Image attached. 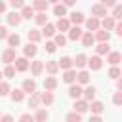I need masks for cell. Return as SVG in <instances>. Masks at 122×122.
<instances>
[{"label":"cell","instance_id":"cell-11","mask_svg":"<svg viewBox=\"0 0 122 122\" xmlns=\"http://www.w3.org/2000/svg\"><path fill=\"white\" fill-rule=\"evenodd\" d=\"M86 63H88V57H86L84 53H78V55L72 59V69H76V71H82V69L86 67Z\"/></svg>","mask_w":122,"mask_h":122},{"label":"cell","instance_id":"cell-25","mask_svg":"<svg viewBox=\"0 0 122 122\" xmlns=\"http://www.w3.org/2000/svg\"><path fill=\"white\" fill-rule=\"evenodd\" d=\"M44 71L50 74V76H55L59 72V67H57V61H46L44 63Z\"/></svg>","mask_w":122,"mask_h":122},{"label":"cell","instance_id":"cell-37","mask_svg":"<svg viewBox=\"0 0 122 122\" xmlns=\"http://www.w3.org/2000/svg\"><path fill=\"white\" fill-rule=\"evenodd\" d=\"M19 13H21V19H30V17H34V13H36V11H34L30 6H23Z\"/></svg>","mask_w":122,"mask_h":122},{"label":"cell","instance_id":"cell-9","mask_svg":"<svg viewBox=\"0 0 122 122\" xmlns=\"http://www.w3.org/2000/svg\"><path fill=\"white\" fill-rule=\"evenodd\" d=\"M99 21L101 19H97V17H88V19H84V25H86V29H88V32H95L97 29H99Z\"/></svg>","mask_w":122,"mask_h":122},{"label":"cell","instance_id":"cell-7","mask_svg":"<svg viewBox=\"0 0 122 122\" xmlns=\"http://www.w3.org/2000/svg\"><path fill=\"white\" fill-rule=\"evenodd\" d=\"M92 15H93V17H97V19L107 17V8H105V6H101L99 2H95V4L92 6Z\"/></svg>","mask_w":122,"mask_h":122},{"label":"cell","instance_id":"cell-56","mask_svg":"<svg viewBox=\"0 0 122 122\" xmlns=\"http://www.w3.org/2000/svg\"><path fill=\"white\" fill-rule=\"evenodd\" d=\"M116 92H122V78H116Z\"/></svg>","mask_w":122,"mask_h":122},{"label":"cell","instance_id":"cell-20","mask_svg":"<svg viewBox=\"0 0 122 122\" xmlns=\"http://www.w3.org/2000/svg\"><path fill=\"white\" fill-rule=\"evenodd\" d=\"M80 40H82V46L84 48H92L93 44H95V38H93V32H82V36H80Z\"/></svg>","mask_w":122,"mask_h":122},{"label":"cell","instance_id":"cell-23","mask_svg":"<svg viewBox=\"0 0 122 122\" xmlns=\"http://www.w3.org/2000/svg\"><path fill=\"white\" fill-rule=\"evenodd\" d=\"M36 53H38V46H36V44H30V42H29V44L23 48V57H27V59H29V57H34Z\"/></svg>","mask_w":122,"mask_h":122},{"label":"cell","instance_id":"cell-53","mask_svg":"<svg viewBox=\"0 0 122 122\" xmlns=\"http://www.w3.org/2000/svg\"><path fill=\"white\" fill-rule=\"evenodd\" d=\"M88 122H103V118H101V114H92Z\"/></svg>","mask_w":122,"mask_h":122},{"label":"cell","instance_id":"cell-38","mask_svg":"<svg viewBox=\"0 0 122 122\" xmlns=\"http://www.w3.org/2000/svg\"><path fill=\"white\" fill-rule=\"evenodd\" d=\"M34 23H36L38 27H44V25L48 23V15H46V11H40V13H34Z\"/></svg>","mask_w":122,"mask_h":122},{"label":"cell","instance_id":"cell-49","mask_svg":"<svg viewBox=\"0 0 122 122\" xmlns=\"http://www.w3.org/2000/svg\"><path fill=\"white\" fill-rule=\"evenodd\" d=\"M19 122H34V118H32V114H29V112H23V114L19 116Z\"/></svg>","mask_w":122,"mask_h":122},{"label":"cell","instance_id":"cell-16","mask_svg":"<svg viewBox=\"0 0 122 122\" xmlns=\"http://www.w3.org/2000/svg\"><path fill=\"white\" fill-rule=\"evenodd\" d=\"M71 27H72V25H71V21H69L67 17H59L57 23H55V30H59V32H67Z\"/></svg>","mask_w":122,"mask_h":122},{"label":"cell","instance_id":"cell-30","mask_svg":"<svg viewBox=\"0 0 122 122\" xmlns=\"http://www.w3.org/2000/svg\"><path fill=\"white\" fill-rule=\"evenodd\" d=\"M55 88H57V78H55V76H46V80H44V90H46V92H55Z\"/></svg>","mask_w":122,"mask_h":122},{"label":"cell","instance_id":"cell-26","mask_svg":"<svg viewBox=\"0 0 122 122\" xmlns=\"http://www.w3.org/2000/svg\"><path fill=\"white\" fill-rule=\"evenodd\" d=\"M63 82H67L69 86L76 82V69H69V71H63Z\"/></svg>","mask_w":122,"mask_h":122},{"label":"cell","instance_id":"cell-46","mask_svg":"<svg viewBox=\"0 0 122 122\" xmlns=\"http://www.w3.org/2000/svg\"><path fill=\"white\" fill-rule=\"evenodd\" d=\"M10 6L17 11V10H21L23 6H27V4H25V0H10Z\"/></svg>","mask_w":122,"mask_h":122},{"label":"cell","instance_id":"cell-44","mask_svg":"<svg viewBox=\"0 0 122 122\" xmlns=\"http://www.w3.org/2000/svg\"><path fill=\"white\" fill-rule=\"evenodd\" d=\"M10 90H11L10 84L2 80V82H0V97H2V95H10Z\"/></svg>","mask_w":122,"mask_h":122},{"label":"cell","instance_id":"cell-3","mask_svg":"<svg viewBox=\"0 0 122 122\" xmlns=\"http://www.w3.org/2000/svg\"><path fill=\"white\" fill-rule=\"evenodd\" d=\"M21 90H23V93H34L36 92V80L34 78H25L23 80V84H21Z\"/></svg>","mask_w":122,"mask_h":122},{"label":"cell","instance_id":"cell-36","mask_svg":"<svg viewBox=\"0 0 122 122\" xmlns=\"http://www.w3.org/2000/svg\"><path fill=\"white\" fill-rule=\"evenodd\" d=\"M53 15H57V19L59 17H65L67 15V8L59 2V4H53Z\"/></svg>","mask_w":122,"mask_h":122},{"label":"cell","instance_id":"cell-31","mask_svg":"<svg viewBox=\"0 0 122 122\" xmlns=\"http://www.w3.org/2000/svg\"><path fill=\"white\" fill-rule=\"evenodd\" d=\"M69 95H71L72 99H80V97H82V86H78L76 82L71 84V86H69Z\"/></svg>","mask_w":122,"mask_h":122},{"label":"cell","instance_id":"cell-24","mask_svg":"<svg viewBox=\"0 0 122 122\" xmlns=\"http://www.w3.org/2000/svg\"><path fill=\"white\" fill-rule=\"evenodd\" d=\"M57 67L61 71H69V69H72V59L69 55H63L61 59H57Z\"/></svg>","mask_w":122,"mask_h":122},{"label":"cell","instance_id":"cell-52","mask_svg":"<svg viewBox=\"0 0 122 122\" xmlns=\"http://www.w3.org/2000/svg\"><path fill=\"white\" fill-rule=\"evenodd\" d=\"M0 122H15V120H13L11 114H2V116H0Z\"/></svg>","mask_w":122,"mask_h":122},{"label":"cell","instance_id":"cell-41","mask_svg":"<svg viewBox=\"0 0 122 122\" xmlns=\"http://www.w3.org/2000/svg\"><path fill=\"white\" fill-rule=\"evenodd\" d=\"M114 21H120V17H122V6L120 4H116L114 8H112V15H111Z\"/></svg>","mask_w":122,"mask_h":122},{"label":"cell","instance_id":"cell-10","mask_svg":"<svg viewBox=\"0 0 122 122\" xmlns=\"http://www.w3.org/2000/svg\"><path fill=\"white\" fill-rule=\"evenodd\" d=\"M15 57H17V55H15V50H13V48H6V50L2 51V61H4L6 65H11V63L15 61Z\"/></svg>","mask_w":122,"mask_h":122},{"label":"cell","instance_id":"cell-27","mask_svg":"<svg viewBox=\"0 0 122 122\" xmlns=\"http://www.w3.org/2000/svg\"><path fill=\"white\" fill-rule=\"evenodd\" d=\"M53 101H55V97H53V92H46V90H44V92L40 93V103H42V105L50 107Z\"/></svg>","mask_w":122,"mask_h":122},{"label":"cell","instance_id":"cell-17","mask_svg":"<svg viewBox=\"0 0 122 122\" xmlns=\"http://www.w3.org/2000/svg\"><path fill=\"white\" fill-rule=\"evenodd\" d=\"M114 25H116V21L111 17V15H107V17H103V21H99V29H103V30H112L114 29Z\"/></svg>","mask_w":122,"mask_h":122},{"label":"cell","instance_id":"cell-45","mask_svg":"<svg viewBox=\"0 0 122 122\" xmlns=\"http://www.w3.org/2000/svg\"><path fill=\"white\" fill-rule=\"evenodd\" d=\"M44 50H46L48 53H55V50H57V46L53 44V40H46V46H44Z\"/></svg>","mask_w":122,"mask_h":122},{"label":"cell","instance_id":"cell-4","mask_svg":"<svg viewBox=\"0 0 122 122\" xmlns=\"http://www.w3.org/2000/svg\"><path fill=\"white\" fill-rule=\"evenodd\" d=\"M76 84L78 86H88L90 84V71H86V69L76 71Z\"/></svg>","mask_w":122,"mask_h":122},{"label":"cell","instance_id":"cell-59","mask_svg":"<svg viewBox=\"0 0 122 122\" xmlns=\"http://www.w3.org/2000/svg\"><path fill=\"white\" fill-rule=\"evenodd\" d=\"M0 116H2V114H0Z\"/></svg>","mask_w":122,"mask_h":122},{"label":"cell","instance_id":"cell-13","mask_svg":"<svg viewBox=\"0 0 122 122\" xmlns=\"http://www.w3.org/2000/svg\"><path fill=\"white\" fill-rule=\"evenodd\" d=\"M88 111H90L92 114H101V112L105 111V105H103L101 101H95V99H93V101L88 103Z\"/></svg>","mask_w":122,"mask_h":122},{"label":"cell","instance_id":"cell-47","mask_svg":"<svg viewBox=\"0 0 122 122\" xmlns=\"http://www.w3.org/2000/svg\"><path fill=\"white\" fill-rule=\"evenodd\" d=\"M99 4H101V6H105V8L109 10V8H114V6L118 4V0H99Z\"/></svg>","mask_w":122,"mask_h":122},{"label":"cell","instance_id":"cell-14","mask_svg":"<svg viewBox=\"0 0 122 122\" xmlns=\"http://www.w3.org/2000/svg\"><path fill=\"white\" fill-rule=\"evenodd\" d=\"M48 116H50V112H48V109H44V107H38V109L34 111V114H32L34 122H46Z\"/></svg>","mask_w":122,"mask_h":122},{"label":"cell","instance_id":"cell-5","mask_svg":"<svg viewBox=\"0 0 122 122\" xmlns=\"http://www.w3.org/2000/svg\"><path fill=\"white\" fill-rule=\"evenodd\" d=\"M29 69H30L32 76H40V74L44 72V61H40V59H34V61L29 65Z\"/></svg>","mask_w":122,"mask_h":122},{"label":"cell","instance_id":"cell-6","mask_svg":"<svg viewBox=\"0 0 122 122\" xmlns=\"http://www.w3.org/2000/svg\"><path fill=\"white\" fill-rule=\"evenodd\" d=\"M95 93H97V90H95V86H90V84H88L86 88H82V99H86L88 103L95 99Z\"/></svg>","mask_w":122,"mask_h":122},{"label":"cell","instance_id":"cell-19","mask_svg":"<svg viewBox=\"0 0 122 122\" xmlns=\"http://www.w3.org/2000/svg\"><path fill=\"white\" fill-rule=\"evenodd\" d=\"M6 42H8V46L10 48H17V46H21V36L17 34V32H10L8 34V38H6Z\"/></svg>","mask_w":122,"mask_h":122},{"label":"cell","instance_id":"cell-34","mask_svg":"<svg viewBox=\"0 0 122 122\" xmlns=\"http://www.w3.org/2000/svg\"><path fill=\"white\" fill-rule=\"evenodd\" d=\"M120 59H122V55H120V51H109L107 53V61L114 67V65H118L120 63Z\"/></svg>","mask_w":122,"mask_h":122},{"label":"cell","instance_id":"cell-21","mask_svg":"<svg viewBox=\"0 0 122 122\" xmlns=\"http://www.w3.org/2000/svg\"><path fill=\"white\" fill-rule=\"evenodd\" d=\"M40 32H42V36H46V38H51V36H55V32H57V30H55V25L48 21V23L42 27V30H40Z\"/></svg>","mask_w":122,"mask_h":122},{"label":"cell","instance_id":"cell-29","mask_svg":"<svg viewBox=\"0 0 122 122\" xmlns=\"http://www.w3.org/2000/svg\"><path fill=\"white\" fill-rule=\"evenodd\" d=\"M93 38L101 44V42H109V40H111V34H109L107 30H103V29H97V30L93 32Z\"/></svg>","mask_w":122,"mask_h":122},{"label":"cell","instance_id":"cell-58","mask_svg":"<svg viewBox=\"0 0 122 122\" xmlns=\"http://www.w3.org/2000/svg\"><path fill=\"white\" fill-rule=\"evenodd\" d=\"M2 78H4V74H2V71H0V82H2Z\"/></svg>","mask_w":122,"mask_h":122},{"label":"cell","instance_id":"cell-40","mask_svg":"<svg viewBox=\"0 0 122 122\" xmlns=\"http://www.w3.org/2000/svg\"><path fill=\"white\" fill-rule=\"evenodd\" d=\"M65 122H82V114H78V112L71 111V112L65 116Z\"/></svg>","mask_w":122,"mask_h":122},{"label":"cell","instance_id":"cell-48","mask_svg":"<svg viewBox=\"0 0 122 122\" xmlns=\"http://www.w3.org/2000/svg\"><path fill=\"white\" fill-rule=\"evenodd\" d=\"M112 103H114L116 107H120V105H122V92H116V93L112 95Z\"/></svg>","mask_w":122,"mask_h":122},{"label":"cell","instance_id":"cell-12","mask_svg":"<svg viewBox=\"0 0 122 122\" xmlns=\"http://www.w3.org/2000/svg\"><path fill=\"white\" fill-rule=\"evenodd\" d=\"M72 111L74 112H78V114H84L86 111H88V101L86 99H74V105H72Z\"/></svg>","mask_w":122,"mask_h":122},{"label":"cell","instance_id":"cell-35","mask_svg":"<svg viewBox=\"0 0 122 122\" xmlns=\"http://www.w3.org/2000/svg\"><path fill=\"white\" fill-rule=\"evenodd\" d=\"M95 51H97V55H99V57H101V55H107V53L111 51L109 42H101V44H97V46H95Z\"/></svg>","mask_w":122,"mask_h":122},{"label":"cell","instance_id":"cell-28","mask_svg":"<svg viewBox=\"0 0 122 122\" xmlns=\"http://www.w3.org/2000/svg\"><path fill=\"white\" fill-rule=\"evenodd\" d=\"M48 0H32V4H30V8L36 11V13H40V11H46L48 10Z\"/></svg>","mask_w":122,"mask_h":122},{"label":"cell","instance_id":"cell-18","mask_svg":"<svg viewBox=\"0 0 122 122\" xmlns=\"http://www.w3.org/2000/svg\"><path fill=\"white\" fill-rule=\"evenodd\" d=\"M67 32H69V34H67V40L76 42V40H80V36H82V32H84V30H82L80 27H74V25H72V27H71Z\"/></svg>","mask_w":122,"mask_h":122},{"label":"cell","instance_id":"cell-51","mask_svg":"<svg viewBox=\"0 0 122 122\" xmlns=\"http://www.w3.org/2000/svg\"><path fill=\"white\" fill-rule=\"evenodd\" d=\"M114 32H116V36H122V23H120V21H116V25H114Z\"/></svg>","mask_w":122,"mask_h":122},{"label":"cell","instance_id":"cell-55","mask_svg":"<svg viewBox=\"0 0 122 122\" xmlns=\"http://www.w3.org/2000/svg\"><path fill=\"white\" fill-rule=\"evenodd\" d=\"M6 8H8V4H6L4 0H0V15H2L4 11H6Z\"/></svg>","mask_w":122,"mask_h":122},{"label":"cell","instance_id":"cell-15","mask_svg":"<svg viewBox=\"0 0 122 122\" xmlns=\"http://www.w3.org/2000/svg\"><path fill=\"white\" fill-rule=\"evenodd\" d=\"M67 19L71 21V25L80 27V25L84 23V19H86V17H84V13H82V11H72V13H71V17H67Z\"/></svg>","mask_w":122,"mask_h":122},{"label":"cell","instance_id":"cell-54","mask_svg":"<svg viewBox=\"0 0 122 122\" xmlns=\"http://www.w3.org/2000/svg\"><path fill=\"white\" fill-rule=\"evenodd\" d=\"M61 4H63L65 8H71V6H74V4H76V0H61Z\"/></svg>","mask_w":122,"mask_h":122},{"label":"cell","instance_id":"cell-32","mask_svg":"<svg viewBox=\"0 0 122 122\" xmlns=\"http://www.w3.org/2000/svg\"><path fill=\"white\" fill-rule=\"evenodd\" d=\"M10 97H11L13 103H21L25 99V93H23L21 88H15V90H10Z\"/></svg>","mask_w":122,"mask_h":122},{"label":"cell","instance_id":"cell-39","mask_svg":"<svg viewBox=\"0 0 122 122\" xmlns=\"http://www.w3.org/2000/svg\"><path fill=\"white\" fill-rule=\"evenodd\" d=\"M53 44H55V46H61V48H63V46L67 44V36H65L63 32H55V36H53Z\"/></svg>","mask_w":122,"mask_h":122},{"label":"cell","instance_id":"cell-33","mask_svg":"<svg viewBox=\"0 0 122 122\" xmlns=\"http://www.w3.org/2000/svg\"><path fill=\"white\" fill-rule=\"evenodd\" d=\"M27 105H29V107H32V109H38V107H40V92L30 93V95H29V99H27Z\"/></svg>","mask_w":122,"mask_h":122},{"label":"cell","instance_id":"cell-8","mask_svg":"<svg viewBox=\"0 0 122 122\" xmlns=\"http://www.w3.org/2000/svg\"><path fill=\"white\" fill-rule=\"evenodd\" d=\"M6 19H8V25H10V27H17V25L23 21V19H21V13H19V11H15V10H13V11H10V13L6 15Z\"/></svg>","mask_w":122,"mask_h":122},{"label":"cell","instance_id":"cell-42","mask_svg":"<svg viewBox=\"0 0 122 122\" xmlns=\"http://www.w3.org/2000/svg\"><path fill=\"white\" fill-rule=\"evenodd\" d=\"M2 74H4L6 78H13V76H15V67H13V65H6V69L2 71Z\"/></svg>","mask_w":122,"mask_h":122},{"label":"cell","instance_id":"cell-50","mask_svg":"<svg viewBox=\"0 0 122 122\" xmlns=\"http://www.w3.org/2000/svg\"><path fill=\"white\" fill-rule=\"evenodd\" d=\"M8 34H10V30H8V27H4V25H0V40H6V38H8Z\"/></svg>","mask_w":122,"mask_h":122},{"label":"cell","instance_id":"cell-2","mask_svg":"<svg viewBox=\"0 0 122 122\" xmlns=\"http://www.w3.org/2000/svg\"><path fill=\"white\" fill-rule=\"evenodd\" d=\"M86 67H88L90 71H101V67H103V59H101L99 55L88 57V63H86Z\"/></svg>","mask_w":122,"mask_h":122},{"label":"cell","instance_id":"cell-1","mask_svg":"<svg viewBox=\"0 0 122 122\" xmlns=\"http://www.w3.org/2000/svg\"><path fill=\"white\" fill-rule=\"evenodd\" d=\"M29 65H30V61H29L27 57H15V61H13L15 72H25V71H29Z\"/></svg>","mask_w":122,"mask_h":122},{"label":"cell","instance_id":"cell-22","mask_svg":"<svg viewBox=\"0 0 122 122\" xmlns=\"http://www.w3.org/2000/svg\"><path fill=\"white\" fill-rule=\"evenodd\" d=\"M27 36H29V42H30V44H38V42L42 40V32H40L38 29H29Z\"/></svg>","mask_w":122,"mask_h":122},{"label":"cell","instance_id":"cell-57","mask_svg":"<svg viewBox=\"0 0 122 122\" xmlns=\"http://www.w3.org/2000/svg\"><path fill=\"white\" fill-rule=\"evenodd\" d=\"M61 0H48V4H59Z\"/></svg>","mask_w":122,"mask_h":122},{"label":"cell","instance_id":"cell-43","mask_svg":"<svg viewBox=\"0 0 122 122\" xmlns=\"http://www.w3.org/2000/svg\"><path fill=\"white\" fill-rule=\"evenodd\" d=\"M120 74H122V72H120V69H118V65H114V67H111V69H109V76H111L112 80H116V78H120Z\"/></svg>","mask_w":122,"mask_h":122}]
</instances>
